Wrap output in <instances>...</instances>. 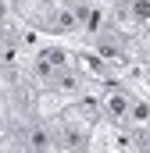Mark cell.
Here are the masks:
<instances>
[{
  "mask_svg": "<svg viewBox=\"0 0 150 153\" xmlns=\"http://www.w3.org/2000/svg\"><path fill=\"white\" fill-rule=\"evenodd\" d=\"M136 153H150V125H136Z\"/></svg>",
  "mask_w": 150,
  "mask_h": 153,
  "instance_id": "1",
  "label": "cell"
}]
</instances>
